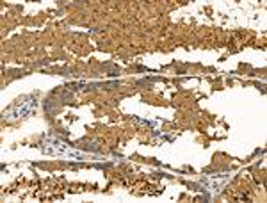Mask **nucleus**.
<instances>
[{
    "instance_id": "1",
    "label": "nucleus",
    "mask_w": 267,
    "mask_h": 203,
    "mask_svg": "<svg viewBox=\"0 0 267 203\" xmlns=\"http://www.w3.org/2000/svg\"><path fill=\"white\" fill-rule=\"evenodd\" d=\"M36 107V100L34 98H27V102H20L13 110H11V114L14 118H22V116H29L32 112V109Z\"/></svg>"
}]
</instances>
